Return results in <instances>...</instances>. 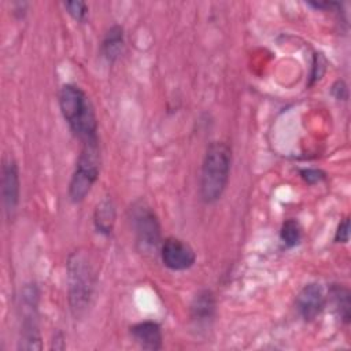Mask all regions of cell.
<instances>
[{
	"label": "cell",
	"mask_w": 351,
	"mask_h": 351,
	"mask_svg": "<svg viewBox=\"0 0 351 351\" xmlns=\"http://www.w3.org/2000/svg\"><path fill=\"white\" fill-rule=\"evenodd\" d=\"M100 163L99 141L84 143L69 184V197L73 203H81L90 192L99 178Z\"/></svg>",
	"instance_id": "obj_4"
},
{
	"label": "cell",
	"mask_w": 351,
	"mask_h": 351,
	"mask_svg": "<svg viewBox=\"0 0 351 351\" xmlns=\"http://www.w3.org/2000/svg\"><path fill=\"white\" fill-rule=\"evenodd\" d=\"M115 219H117V208L112 199L111 197L101 199L97 203L93 214V223L96 230L104 236L111 234L115 225Z\"/></svg>",
	"instance_id": "obj_12"
},
{
	"label": "cell",
	"mask_w": 351,
	"mask_h": 351,
	"mask_svg": "<svg viewBox=\"0 0 351 351\" xmlns=\"http://www.w3.org/2000/svg\"><path fill=\"white\" fill-rule=\"evenodd\" d=\"M59 107L70 130L81 144L99 141L93 106L80 86L64 84L59 92Z\"/></svg>",
	"instance_id": "obj_1"
},
{
	"label": "cell",
	"mask_w": 351,
	"mask_h": 351,
	"mask_svg": "<svg viewBox=\"0 0 351 351\" xmlns=\"http://www.w3.org/2000/svg\"><path fill=\"white\" fill-rule=\"evenodd\" d=\"M125 48V33L122 26L114 25L111 26L101 41V53L107 59V62H115L123 52Z\"/></svg>",
	"instance_id": "obj_13"
},
{
	"label": "cell",
	"mask_w": 351,
	"mask_h": 351,
	"mask_svg": "<svg viewBox=\"0 0 351 351\" xmlns=\"http://www.w3.org/2000/svg\"><path fill=\"white\" fill-rule=\"evenodd\" d=\"M300 177L307 184H317L325 178V173L318 169H303L300 170Z\"/></svg>",
	"instance_id": "obj_17"
},
{
	"label": "cell",
	"mask_w": 351,
	"mask_h": 351,
	"mask_svg": "<svg viewBox=\"0 0 351 351\" xmlns=\"http://www.w3.org/2000/svg\"><path fill=\"white\" fill-rule=\"evenodd\" d=\"M232 166V149L223 141L208 144L202 162L199 193L206 204L218 202L229 182Z\"/></svg>",
	"instance_id": "obj_2"
},
{
	"label": "cell",
	"mask_w": 351,
	"mask_h": 351,
	"mask_svg": "<svg viewBox=\"0 0 351 351\" xmlns=\"http://www.w3.org/2000/svg\"><path fill=\"white\" fill-rule=\"evenodd\" d=\"M38 289L34 284L25 285L21 293V336L19 350H41L38 329Z\"/></svg>",
	"instance_id": "obj_6"
},
{
	"label": "cell",
	"mask_w": 351,
	"mask_h": 351,
	"mask_svg": "<svg viewBox=\"0 0 351 351\" xmlns=\"http://www.w3.org/2000/svg\"><path fill=\"white\" fill-rule=\"evenodd\" d=\"M160 258L163 265L174 271L186 270L196 262L193 248L186 241L177 237H167L162 241Z\"/></svg>",
	"instance_id": "obj_7"
},
{
	"label": "cell",
	"mask_w": 351,
	"mask_h": 351,
	"mask_svg": "<svg viewBox=\"0 0 351 351\" xmlns=\"http://www.w3.org/2000/svg\"><path fill=\"white\" fill-rule=\"evenodd\" d=\"M326 298L319 284H306L296 296V310L304 321H314L325 308Z\"/></svg>",
	"instance_id": "obj_9"
},
{
	"label": "cell",
	"mask_w": 351,
	"mask_h": 351,
	"mask_svg": "<svg viewBox=\"0 0 351 351\" xmlns=\"http://www.w3.org/2000/svg\"><path fill=\"white\" fill-rule=\"evenodd\" d=\"M63 5H64L67 14H69L71 18H74V19L78 21V22L85 21L86 14H88V5H86V3L77 0V1H66V3H63Z\"/></svg>",
	"instance_id": "obj_16"
},
{
	"label": "cell",
	"mask_w": 351,
	"mask_h": 351,
	"mask_svg": "<svg viewBox=\"0 0 351 351\" xmlns=\"http://www.w3.org/2000/svg\"><path fill=\"white\" fill-rule=\"evenodd\" d=\"M130 223L136 237V244L141 252L156 251L162 244L160 223L154 210L143 200L130 207Z\"/></svg>",
	"instance_id": "obj_5"
},
{
	"label": "cell",
	"mask_w": 351,
	"mask_h": 351,
	"mask_svg": "<svg viewBox=\"0 0 351 351\" xmlns=\"http://www.w3.org/2000/svg\"><path fill=\"white\" fill-rule=\"evenodd\" d=\"M19 170L12 158L4 159L1 166V200L7 218H12L19 203Z\"/></svg>",
	"instance_id": "obj_8"
},
{
	"label": "cell",
	"mask_w": 351,
	"mask_h": 351,
	"mask_svg": "<svg viewBox=\"0 0 351 351\" xmlns=\"http://www.w3.org/2000/svg\"><path fill=\"white\" fill-rule=\"evenodd\" d=\"M325 71V59L321 53L314 55V62H313V73H311V84L315 82L322 77Z\"/></svg>",
	"instance_id": "obj_19"
},
{
	"label": "cell",
	"mask_w": 351,
	"mask_h": 351,
	"mask_svg": "<svg viewBox=\"0 0 351 351\" xmlns=\"http://www.w3.org/2000/svg\"><path fill=\"white\" fill-rule=\"evenodd\" d=\"M348 239H350V219L344 218L337 226V230L335 233V241L346 244Z\"/></svg>",
	"instance_id": "obj_18"
},
{
	"label": "cell",
	"mask_w": 351,
	"mask_h": 351,
	"mask_svg": "<svg viewBox=\"0 0 351 351\" xmlns=\"http://www.w3.org/2000/svg\"><path fill=\"white\" fill-rule=\"evenodd\" d=\"M96 284V273L89 256L75 251L67 261V293L74 317H80L89 307Z\"/></svg>",
	"instance_id": "obj_3"
},
{
	"label": "cell",
	"mask_w": 351,
	"mask_h": 351,
	"mask_svg": "<svg viewBox=\"0 0 351 351\" xmlns=\"http://www.w3.org/2000/svg\"><path fill=\"white\" fill-rule=\"evenodd\" d=\"M133 340L144 350H160L163 346V335L158 322L143 321L130 326Z\"/></svg>",
	"instance_id": "obj_10"
},
{
	"label": "cell",
	"mask_w": 351,
	"mask_h": 351,
	"mask_svg": "<svg viewBox=\"0 0 351 351\" xmlns=\"http://www.w3.org/2000/svg\"><path fill=\"white\" fill-rule=\"evenodd\" d=\"M332 93L336 99H341V100H346L347 99V86L343 81H336L335 85L332 86Z\"/></svg>",
	"instance_id": "obj_20"
},
{
	"label": "cell",
	"mask_w": 351,
	"mask_h": 351,
	"mask_svg": "<svg viewBox=\"0 0 351 351\" xmlns=\"http://www.w3.org/2000/svg\"><path fill=\"white\" fill-rule=\"evenodd\" d=\"M280 237L281 241L289 248L298 245L302 239V228L299 222L296 219H287L281 226Z\"/></svg>",
	"instance_id": "obj_15"
},
{
	"label": "cell",
	"mask_w": 351,
	"mask_h": 351,
	"mask_svg": "<svg viewBox=\"0 0 351 351\" xmlns=\"http://www.w3.org/2000/svg\"><path fill=\"white\" fill-rule=\"evenodd\" d=\"M215 314V298L208 289L200 291L191 303V319L196 325H207Z\"/></svg>",
	"instance_id": "obj_11"
},
{
	"label": "cell",
	"mask_w": 351,
	"mask_h": 351,
	"mask_svg": "<svg viewBox=\"0 0 351 351\" xmlns=\"http://www.w3.org/2000/svg\"><path fill=\"white\" fill-rule=\"evenodd\" d=\"M332 299H333V304L335 308L340 317V319L344 324L350 322L351 318V300H350V292L346 287L335 284L330 291H329Z\"/></svg>",
	"instance_id": "obj_14"
}]
</instances>
